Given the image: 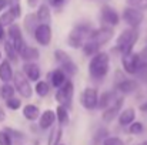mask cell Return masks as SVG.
Wrapping results in <instances>:
<instances>
[{
    "label": "cell",
    "mask_w": 147,
    "mask_h": 145,
    "mask_svg": "<svg viewBox=\"0 0 147 145\" xmlns=\"http://www.w3.org/2000/svg\"><path fill=\"white\" fill-rule=\"evenodd\" d=\"M57 120L56 117V111H51V110H46L42 112L40 115V120H39V127L42 130H49L50 127H53L54 121Z\"/></svg>",
    "instance_id": "obj_17"
},
{
    "label": "cell",
    "mask_w": 147,
    "mask_h": 145,
    "mask_svg": "<svg viewBox=\"0 0 147 145\" xmlns=\"http://www.w3.org/2000/svg\"><path fill=\"white\" fill-rule=\"evenodd\" d=\"M10 6V1L9 0H0V13L6 9V7H9Z\"/></svg>",
    "instance_id": "obj_42"
},
{
    "label": "cell",
    "mask_w": 147,
    "mask_h": 145,
    "mask_svg": "<svg viewBox=\"0 0 147 145\" xmlns=\"http://www.w3.org/2000/svg\"><path fill=\"white\" fill-rule=\"evenodd\" d=\"M39 57H40L39 50L32 46H24L23 50L20 51V58L24 60V63H33V61L39 60Z\"/></svg>",
    "instance_id": "obj_18"
},
{
    "label": "cell",
    "mask_w": 147,
    "mask_h": 145,
    "mask_svg": "<svg viewBox=\"0 0 147 145\" xmlns=\"http://www.w3.org/2000/svg\"><path fill=\"white\" fill-rule=\"evenodd\" d=\"M61 137H63V130H61V127H60V125H59V127H54L49 135L47 145H60Z\"/></svg>",
    "instance_id": "obj_26"
},
{
    "label": "cell",
    "mask_w": 147,
    "mask_h": 145,
    "mask_svg": "<svg viewBox=\"0 0 147 145\" xmlns=\"http://www.w3.org/2000/svg\"><path fill=\"white\" fill-rule=\"evenodd\" d=\"M137 40H139V31H137V29H126L117 37L116 50L121 55L130 54V53H133V48L136 46Z\"/></svg>",
    "instance_id": "obj_2"
},
{
    "label": "cell",
    "mask_w": 147,
    "mask_h": 145,
    "mask_svg": "<svg viewBox=\"0 0 147 145\" xmlns=\"http://www.w3.org/2000/svg\"><path fill=\"white\" fill-rule=\"evenodd\" d=\"M109 130L107 128H98L97 131H96V134H94V137H93V142L94 145H98V144H103L109 137Z\"/></svg>",
    "instance_id": "obj_32"
},
{
    "label": "cell",
    "mask_w": 147,
    "mask_h": 145,
    "mask_svg": "<svg viewBox=\"0 0 147 145\" xmlns=\"http://www.w3.org/2000/svg\"><path fill=\"white\" fill-rule=\"evenodd\" d=\"M83 50V54L84 55H87V57H94L96 54H98L100 51V46L96 44V43H93V41H86L84 43V46L82 47Z\"/></svg>",
    "instance_id": "obj_29"
},
{
    "label": "cell",
    "mask_w": 147,
    "mask_h": 145,
    "mask_svg": "<svg viewBox=\"0 0 147 145\" xmlns=\"http://www.w3.org/2000/svg\"><path fill=\"white\" fill-rule=\"evenodd\" d=\"M73 93H74V86L70 80L66 81L64 86H61L60 88H57L54 98L56 101L59 102V105H63L66 107L67 110L71 108V98H73Z\"/></svg>",
    "instance_id": "obj_5"
},
{
    "label": "cell",
    "mask_w": 147,
    "mask_h": 145,
    "mask_svg": "<svg viewBox=\"0 0 147 145\" xmlns=\"http://www.w3.org/2000/svg\"><path fill=\"white\" fill-rule=\"evenodd\" d=\"M6 105H7L9 110L16 111V110H19V108L22 107V101H20L19 98H11V100H7V101H6Z\"/></svg>",
    "instance_id": "obj_37"
},
{
    "label": "cell",
    "mask_w": 147,
    "mask_h": 145,
    "mask_svg": "<svg viewBox=\"0 0 147 145\" xmlns=\"http://www.w3.org/2000/svg\"><path fill=\"white\" fill-rule=\"evenodd\" d=\"M13 76H14V73H13L10 61L9 60H3L0 63V80L3 83H9V81L13 80Z\"/></svg>",
    "instance_id": "obj_19"
},
{
    "label": "cell",
    "mask_w": 147,
    "mask_h": 145,
    "mask_svg": "<svg viewBox=\"0 0 147 145\" xmlns=\"http://www.w3.org/2000/svg\"><path fill=\"white\" fill-rule=\"evenodd\" d=\"M110 68V55L107 53H98L90 58L89 63V73L94 80H101L107 76Z\"/></svg>",
    "instance_id": "obj_1"
},
{
    "label": "cell",
    "mask_w": 147,
    "mask_h": 145,
    "mask_svg": "<svg viewBox=\"0 0 147 145\" xmlns=\"http://www.w3.org/2000/svg\"><path fill=\"white\" fill-rule=\"evenodd\" d=\"M14 19H16L14 14L9 10V11H6V13H3V14L0 16V24H1L3 27H4V26H9V27H10V26L13 24Z\"/></svg>",
    "instance_id": "obj_33"
},
{
    "label": "cell",
    "mask_w": 147,
    "mask_h": 145,
    "mask_svg": "<svg viewBox=\"0 0 147 145\" xmlns=\"http://www.w3.org/2000/svg\"><path fill=\"white\" fill-rule=\"evenodd\" d=\"M34 91H36V94L39 97H46V96H49V93H50V86L46 81H42L40 80V81L36 83Z\"/></svg>",
    "instance_id": "obj_31"
},
{
    "label": "cell",
    "mask_w": 147,
    "mask_h": 145,
    "mask_svg": "<svg viewBox=\"0 0 147 145\" xmlns=\"http://www.w3.org/2000/svg\"><path fill=\"white\" fill-rule=\"evenodd\" d=\"M143 130H144V127H143V122H140V121H134V122L129 127V132H130V134H133V135L142 134V132H143Z\"/></svg>",
    "instance_id": "obj_36"
},
{
    "label": "cell",
    "mask_w": 147,
    "mask_h": 145,
    "mask_svg": "<svg viewBox=\"0 0 147 145\" xmlns=\"http://www.w3.org/2000/svg\"><path fill=\"white\" fill-rule=\"evenodd\" d=\"M100 19H101V21H103V24H104L106 27H114V26H117L119 21H120L119 13H117L113 7H110V6H103V7H101Z\"/></svg>",
    "instance_id": "obj_12"
},
{
    "label": "cell",
    "mask_w": 147,
    "mask_h": 145,
    "mask_svg": "<svg viewBox=\"0 0 147 145\" xmlns=\"http://www.w3.org/2000/svg\"><path fill=\"white\" fill-rule=\"evenodd\" d=\"M60 145H63V144H60Z\"/></svg>",
    "instance_id": "obj_48"
},
{
    "label": "cell",
    "mask_w": 147,
    "mask_h": 145,
    "mask_svg": "<svg viewBox=\"0 0 147 145\" xmlns=\"http://www.w3.org/2000/svg\"><path fill=\"white\" fill-rule=\"evenodd\" d=\"M10 1V11L14 14L16 19H19L22 16V7H20V0H9Z\"/></svg>",
    "instance_id": "obj_35"
},
{
    "label": "cell",
    "mask_w": 147,
    "mask_h": 145,
    "mask_svg": "<svg viewBox=\"0 0 147 145\" xmlns=\"http://www.w3.org/2000/svg\"><path fill=\"white\" fill-rule=\"evenodd\" d=\"M14 93H16V88H14V86H10V84H4L0 88V97L6 101L14 98Z\"/></svg>",
    "instance_id": "obj_30"
},
{
    "label": "cell",
    "mask_w": 147,
    "mask_h": 145,
    "mask_svg": "<svg viewBox=\"0 0 147 145\" xmlns=\"http://www.w3.org/2000/svg\"><path fill=\"white\" fill-rule=\"evenodd\" d=\"M136 90H139V83L131 78H123L116 86V91H119L121 94H131Z\"/></svg>",
    "instance_id": "obj_15"
},
{
    "label": "cell",
    "mask_w": 147,
    "mask_h": 145,
    "mask_svg": "<svg viewBox=\"0 0 147 145\" xmlns=\"http://www.w3.org/2000/svg\"><path fill=\"white\" fill-rule=\"evenodd\" d=\"M37 19L40 21V24H49L51 14H50V9L47 4H42L37 10Z\"/></svg>",
    "instance_id": "obj_25"
},
{
    "label": "cell",
    "mask_w": 147,
    "mask_h": 145,
    "mask_svg": "<svg viewBox=\"0 0 147 145\" xmlns=\"http://www.w3.org/2000/svg\"><path fill=\"white\" fill-rule=\"evenodd\" d=\"M140 111H143V112H147V101H144L143 104H140Z\"/></svg>",
    "instance_id": "obj_44"
},
{
    "label": "cell",
    "mask_w": 147,
    "mask_h": 145,
    "mask_svg": "<svg viewBox=\"0 0 147 145\" xmlns=\"http://www.w3.org/2000/svg\"><path fill=\"white\" fill-rule=\"evenodd\" d=\"M134 118H136L134 108H127L123 112H120V115H119V124L121 127H130L134 122Z\"/></svg>",
    "instance_id": "obj_20"
},
{
    "label": "cell",
    "mask_w": 147,
    "mask_h": 145,
    "mask_svg": "<svg viewBox=\"0 0 147 145\" xmlns=\"http://www.w3.org/2000/svg\"><path fill=\"white\" fill-rule=\"evenodd\" d=\"M123 104H124V97L119 96L114 101H113V102H111V105H110V107H107L106 110H103L101 120H103L104 122H111V121L117 117V114L120 112V110H121Z\"/></svg>",
    "instance_id": "obj_11"
},
{
    "label": "cell",
    "mask_w": 147,
    "mask_h": 145,
    "mask_svg": "<svg viewBox=\"0 0 147 145\" xmlns=\"http://www.w3.org/2000/svg\"><path fill=\"white\" fill-rule=\"evenodd\" d=\"M113 34H114V31H113L111 27L103 26V27L96 29V30H93V31L90 33L87 41H93V43H96V44H98V46L101 47L103 44L109 43V41L113 39Z\"/></svg>",
    "instance_id": "obj_10"
},
{
    "label": "cell",
    "mask_w": 147,
    "mask_h": 145,
    "mask_svg": "<svg viewBox=\"0 0 147 145\" xmlns=\"http://www.w3.org/2000/svg\"><path fill=\"white\" fill-rule=\"evenodd\" d=\"M98 100H100V96H98L97 88L87 87L80 96V104L86 110H94V108H98Z\"/></svg>",
    "instance_id": "obj_9"
},
{
    "label": "cell",
    "mask_w": 147,
    "mask_h": 145,
    "mask_svg": "<svg viewBox=\"0 0 147 145\" xmlns=\"http://www.w3.org/2000/svg\"><path fill=\"white\" fill-rule=\"evenodd\" d=\"M123 20L130 26V29H137V27L143 23L144 14H143L142 10H137V9H134V7H129V6H127V7L123 10Z\"/></svg>",
    "instance_id": "obj_8"
},
{
    "label": "cell",
    "mask_w": 147,
    "mask_h": 145,
    "mask_svg": "<svg viewBox=\"0 0 147 145\" xmlns=\"http://www.w3.org/2000/svg\"><path fill=\"white\" fill-rule=\"evenodd\" d=\"M54 58H56V61L60 64V68L66 73V76H76L77 74V71H79V68H77V65H76V63L71 60V57L64 51V50H56L54 51Z\"/></svg>",
    "instance_id": "obj_4"
},
{
    "label": "cell",
    "mask_w": 147,
    "mask_h": 145,
    "mask_svg": "<svg viewBox=\"0 0 147 145\" xmlns=\"http://www.w3.org/2000/svg\"><path fill=\"white\" fill-rule=\"evenodd\" d=\"M0 60H1V51H0ZM0 63H1V61H0Z\"/></svg>",
    "instance_id": "obj_47"
},
{
    "label": "cell",
    "mask_w": 147,
    "mask_h": 145,
    "mask_svg": "<svg viewBox=\"0 0 147 145\" xmlns=\"http://www.w3.org/2000/svg\"><path fill=\"white\" fill-rule=\"evenodd\" d=\"M0 145H11V137L4 130L0 131Z\"/></svg>",
    "instance_id": "obj_39"
},
{
    "label": "cell",
    "mask_w": 147,
    "mask_h": 145,
    "mask_svg": "<svg viewBox=\"0 0 147 145\" xmlns=\"http://www.w3.org/2000/svg\"><path fill=\"white\" fill-rule=\"evenodd\" d=\"M142 63H143V58L137 53H130V54L121 55V65H123V70L127 74H131V76L137 74Z\"/></svg>",
    "instance_id": "obj_6"
},
{
    "label": "cell",
    "mask_w": 147,
    "mask_h": 145,
    "mask_svg": "<svg viewBox=\"0 0 147 145\" xmlns=\"http://www.w3.org/2000/svg\"><path fill=\"white\" fill-rule=\"evenodd\" d=\"M39 19H37V14H27L26 19H24V27H26V31L30 33V34H34L36 29L39 27Z\"/></svg>",
    "instance_id": "obj_24"
},
{
    "label": "cell",
    "mask_w": 147,
    "mask_h": 145,
    "mask_svg": "<svg viewBox=\"0 0 147 145\" xmlns=\"http://www.w3.org/2000/svg\"><path fill=\"white\" fill-rule=\"evenodd\" d=\"M129 7H134L137 10H147V0H126Z\"/></svg>",
    "instance_id": "obj_34"
},
{
    "label": "cell",
    "mask_w": 147,
    "mask_h": 145,
    "mask_svg": "<svg viewBox=\"0 0 147 145\" xmlns=\"http://www.w3.org/2000/svg\"><path fill=\"white\" fill-rule=\"evenodd\" d=\"M37 1H39V0H27V3H29L30 7H36V6H37Z\"/></svg>",
    "instance_id": "obj_45"
},
{
    "label": "cell",
    "mask_w": 147,
    "mask_h": 145,
    "mask_svg": "<svg viewBox=\"0 0 147 145\" xmlns=\"http://www.w3.org/2000/svg\"><path fill=\"white\" fill-rule=\"evenodd\" d=\"M23 73L24 76L30 80V81H40V77H42V71H40V67L34 63H24L23 65Z\"/></svg>",
    "instance_id": "obj_16"
},
{
    "label": "cell",
    "mask_w": 147,
    "mask_h": 145,
    "mask_svg": "<svg viewBox=\"0 0 147 145\" xmlns=\"http://www.w3.org/2000/svg\"><path fill=\"white\" fill-rule=\"evenodd\" d=\"M92 27L89 23H80V24H76L71 31L69 33V37H67V44L73 48H82L84 46V43L89 40V36L92 33Z\"/></svg>",
    "instance_id": "obj_3"
},
{
    "label": "cell",
    "mask_w": 147,
    "mask_h": 145,
    "mask_svg": "<svg viewBox=\"0 0 147 145\" xmlns=\"http://www.w3.org/2000/svg\"><path fill=\"white\" fill-rule=\"evenodd\" d=\"M117 98V94L114 91H106L100 96V100H98V108L101 110H106L107 107L111 105V102Z\"/></svg>",
    "instance_id": "obj_23"
},
{
    "label": "cell",
    "mask_w": 147,
    "mask_h": 145,
    "mask_svg": "<svg viewBox=\"0 0 147 145\" xmlns=\"http://www.w3.org/2000/svg\"><path fill=\"white\" fill-rule=\"evenodd\" d=\"M56 117L60 125H67L69 124V110L63 105H57L56 108Z\"/></svg>",
    "instance_id": "obj_27"
},
{
    "label": "cell",
    "mask_w": 147,
    "mask_h": 145,
    "mask_svg": "<svg viewBox=\"0 0 147 145\" xmlns=\"http://www.w3.org/2000/svg\"><path fill=\"white\" fill-rule=\"evenodd\" d=\"M13 83H14V88L16 91L24 98H30L33 94V88L30 86V80L26 78V76L20 71H16L13 76Z\"/></svg>",
    "instance_id": "obj_7"
},
{
    "label": "cell",
    "mask_w": 147,
    "mask_h": 145,
    "mask_svg": "<svg viewBox=\"0 0 147 145\" xmlns=\"http://www.w3.org/2000/svg\"><path fill=\"white\" fill-rule=\"evenodd\" d=\"M50 80H51L53 87L60 88L61 86L66 84V81H67V76H66V73H64L61 68H56V70L50 74Z\"/></svg>",
    "instance_id": "obj_21"
},
{
    "label": "cell",
    "mask_w": 147,
    "mask_h": 145,
    "mask_svg": "<svg viewBox=\"0 0 147 145\" xmlns=\"http://www.w3.org/2000/svg\"><path fill=\"white\" fill-rule=\"evenodd\" d=\"M4 51H6V55H7V58H9L10 61L17 63V60H19L20 54L17 53V50L14 48V46H13L9 40H6V41H4Z\"/></svg>",
    "instance_id": "obj_28"
},
{
    "label": "cell",
    "mask_w": 147,
    "mask_h": 145,
    "mask_svg": "<svg viewBox=\"0 0 147 145\" xmlns=\"http://www.w3.org/2000/svg\"><path fill=\"white\" fill-rule=\"evenodd\" d=\"M67 1H69V0H49V4L51 7H54V9L59 10V9H63Z\"/></svg>",
    "instance_id": "obj_41"
},
{
    "label": "cell",
    "mask_w": 147,
    "mask_h": 145,
    "mask_svg": "<svg viewBox=\"0 0 147 145\" xmlns=\"http://www.w3.org/2000/svg\"><path fill=\"white\" fill-rule=\"evenodd\" d=\"M6 120V112H4V110L0 107V122H3Z\"/></svg>",
    "instance_id": "obj_43"
},
{
    "label": "cell",
    "mask_w": 147,
    "mask_h": 145,
    "mask_svg": "<svg viewBox=\"0 0 147 145\" xmlns=\"http://www.w3.org/2000/svg\"><path fill=\"white\" fill-rule=\"evenodd\" d=\"M7 34H9V41L14 46V48L17 50V53L20 54V51L26 46L20 27H19L17 24H11V26L9 27V30H7Z\"/></svg>",
    "instance_id": "obj_13"
},
{
    "label": "cell",
    "mask_w": 147,
    "mask_h": 145,
    "mask_svg": "<svg viewBox=\"0 0 147 145\" xmlns=\"http://www.w3.org/2000/svg\"><path fill=\"white\" fill-rule=\"evenodd\" d=\"M40 115V110L37 105H33V104H27L23 107V117L29 121H34L37 120V117Z\"/></svg>",
    "instance_id": "obj_22"
},
{
    "label": "cell",
    "mask_w": 147,
    "mask_h": 145,
    "mask_svg": "<svg viewBox=\"0 0 147 145\" xmlns=\"http://www.w3.org/2000/svg\"><path fill=\"white\" fill-rule=\"evenodd\" d=\"M4 131H6L10 137H13V138H17V140H23V138H24V134H23L22 131H19V130H14V128L7 127V128H4Z\"/></svg>",
    "instance_id": "obj_38"
},
{
    "label": "cell",
    "mask_w": 147,
    "mask_h": 145,
    "mask_svg": "<svg viewBox=\"0 0 147 145\" xmlns=\"http://www.w3.org/2000/svg\"><path fill=\"white\" fill-rule=\"evenodd\" d=\"M103 145H124V144H123V141H121L120 138H117V137H109V138L103 142Z\"/></svg>",
    "instance_id": "obj_40"
},
{
    "label": "cell",
    "mask_w": 147,
    "mask_h": 145,
    "mask_svg": "<svg viewBox=\"0 0 147 145\" xmlns=\"http://www.w3.org/2000/svg\"><path fill=\"white\" fill-rule=\"evenodd\" d=\"M33 36H34V40L40 46H45V47L49 46L50 41H51V36H53L50 24H39V27L36 29Z\"/></svg>",
    "instance_id": "obj_14"
},
{
    "label": "cell",
    "mask_w": 147,
    "mask_h": 145,
    "mask_svg": "<svg viewBox=\"0 0 147 145\" xmlns=\"http://www.w3.org/2000/svg\"><path fill=\"white\" fill-rule=\"evenodd\" d=\"M4 34H6V33H4V27L0 24V40H3V39H4Z\"/></svg>",
    "instance_id": "obj_46"
}]
</instances>
